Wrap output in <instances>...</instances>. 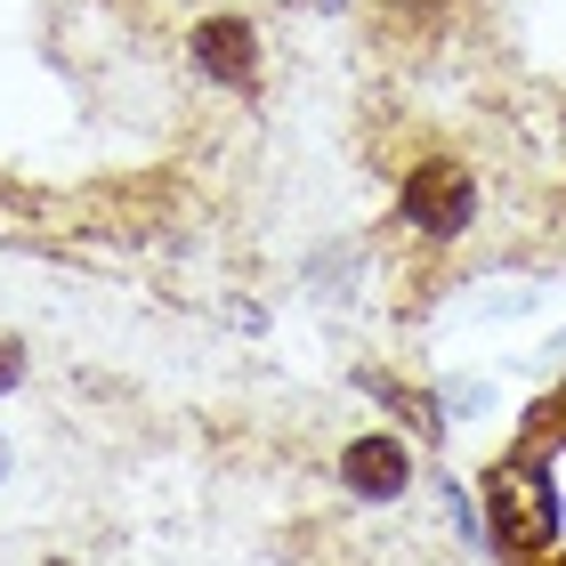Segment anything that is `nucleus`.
I'll return each mask as SVG.
<instances>
[{
  "mask_svg": "<svg viewBox=\"0 0 566 566\" xmlns=\"http://www.w3.org/2000/svg\"><path fill=\"white\" fill-rule=\"evenodd\" d=\"M24 380V340H9V332H0V397H9Z\"/></svg>",
  "mask_w": 566,
  "mask_h": 566,
  "instance_id": "obj_5",
  "label": "nucleus"
},
{
  "mask_svg": "<svg viewBox=\"0 0 566 566\" xmlns=\"http://www.w3.org/2000/svg\"><path fill=\"white\" fill-rule=\"evenodd\" d=\"M485 518H494V543L534 558L558 534V502H551V478L534 470V461H502L494 478H485Z\"/></svg>",
  "mask_w": 566,
  "mask_h": 566,
  "instance_id": "obj_1",
  "label": "nucleus"
},
{
  "mask_svg": "<svg viewBox=\"0 0 566 566\" xmlns=\"http://www.w3.org/2000/svg\"><path fill=\"white\" fill-rule=\"evenodd\" d=\"M0 470H9V453H0Z\"/></svg>",
  "mask_w": 566,
  "mask_h": 566,
  "instance_id": "obj_7",
  "label": "nucleus"
},
{
  "mask_svg": "<svg viewBox=\"0 0 566 566\" xmlns=\"http://www.w3.org/2000/svg\"><path fill=\"white\" fill-rule=\"evenodd\" d=\"M41 566H73V558H41Z\"/></svg>",
  "mask_w": 566,
  "mask_h": 566,
  "instance_id": "obj_6",
  "label": "nucleus"
},
{
  "mask_svg": "<svg viewBox=\"0 0 566 566\" xmlns=\"http://www.w3.org/2000/svg\"><path fill=\"white\" fill-rule=\"evenodd\" d=\"M470 219H478V178L461 170V163H446V154H437V163H421L413 178H405V227H413V235L453 243Z\"/></svg>",
  "mask_w": 566,
  "mask_h": 566,
  "instance_id": "obj_2",
  "label": "nucleus"
},
{
  "mask_svg": "<svg viewBox=\"0 0 566 566\" xmlns=\"http://www.w3.org/2000/svg\"><path fill=\"white\" fill-rule=\"evenodd\" d=\"M340 478H348V494H365V502H397L405 478H413V453H405L389 429H373L340 453Z\"/></svg>",
  "mask_w": 566,
  "mask_h": 566,
  "instance_id": "obj_4",
  "label": "nucleus"
},
{
  "mask_svg": "<svg viewBox=\"0 0 566 566\" xmlns=\"http://www.w3.org/2000/svg\"><path fill=\"white\" fill-rule=\"evenodd\" d=\"M195 65L227 90H260V33L243 17H202L195 24Z\"/></svg>",
  "mask_w": 566,
  "mask_h": 566,
  "instance_id": "obj_3",
  "label": "nucleus"
}]
</instances>
